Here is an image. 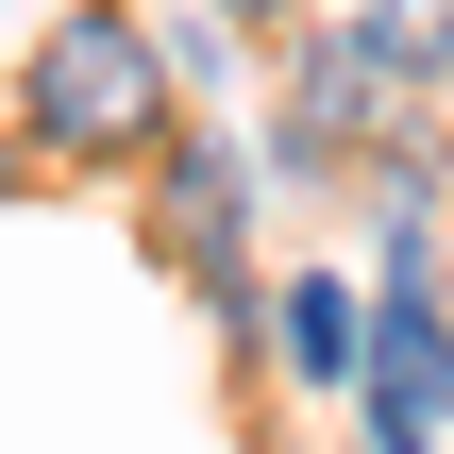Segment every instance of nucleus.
I'll return each instance as SVG.
<instances>
[{
  "label": "nucleus",
  "mask_w": 454,
  "mask_h": 454,
  "mask_svg": "<svg viewBox=\"0 0 454 454\" xmlns=\"http://www.w3.org/2000/svg\"><path fill=\"white\" fill-rule=\"evenodd\" d=\"M387 84H404V67H387L354 17H320V34H303V118H286V152H337V135H371V118H387Z\"/></svg>",
  "instance_id": "4"
},
{
  "label": "nucleus",
  "mask_w": 454,
  "mask_h": 454,
  "mask_svg": "<svg viewBox=\"0 0 454 454\" xmlns=\"http://www.w3.org/2000/svg\"><path fill=\"white\" fill-rule=\"evenodd\" d=\"M371 337H387V303H354L337 270H303V286H270V354H286L303 387H371Z\"/></svg>",
  "instance_id": "3"
},
{
  "label": "nucleus",
  "mask_w": 454,
  "mask_h": 454,
  "mask_svg": "<svg viewBox=\"0 0 454 454\" xmlns=\"http://www.w3.org/2000/svg\"><path fill=\"white\" fill-rule=\"evenodd\" d=\"M236 202H253V185H236V152H168V253H185L202 286L236 270Z\"/></svg>",
  "instance_id": "5"
},
{
  "label": "nucleus",
  "mask_w": 454,
  "mask_h": 454,
  "mask_svg": "<svg viewBox=\"0 0 454 454\" xmlns=\"http://www.w3.org/2000/svg\"><path fill=\"white\" fill-rule=\"evenodd\" d=\"M17 118H34V152H67V168L152 152V135H168V34H152L135 0H67V17L34 34V67H17Z\"/></svg>",
  "instance_id": "1"
},
{
  "label": "nucleus",
  "mask_w": 454,
  "mask_h": 454,
  "mask_svg": "<svg viewBox=\"0 0 454 454\" xmlns=\"http://www.w3.org/2000/svg\"><path fill=\"white\" fill-rule=\"evenodd\" d=\"M371 454H438L454 438V320H438V236L387 219V337H371Z\"/></svg>",
  "instance_id": "2"
},
{
  "label": "nucleus",
  "mask_w": 454,
  "mask_h": 454,
  "mask_svg": "<svg viewBox=\"0 0 454 454\" xmlns=\"http://www.w3.org/2000/svg\"><path fill=\"white\" fill-rule=\"evenodd\" d=\"M354 34H371L404 84H454V0H354Z\"/></svg>",
  "instance_id": "6"
},
{
  "label": "nucleus",
  "mask_w": 454,
  "mask_h": 454,
  "mask_svg": "<svg viewBox=\"0 0 454 454\" xmlns=\"http://www.w3.org/2000/svg\"><path fill=\"white\" fill-rule=\"evenodd\" d=\"M219 17H253V0H219Z\"/></svg>",
  "instance_id": "7"
}]
</instances>
